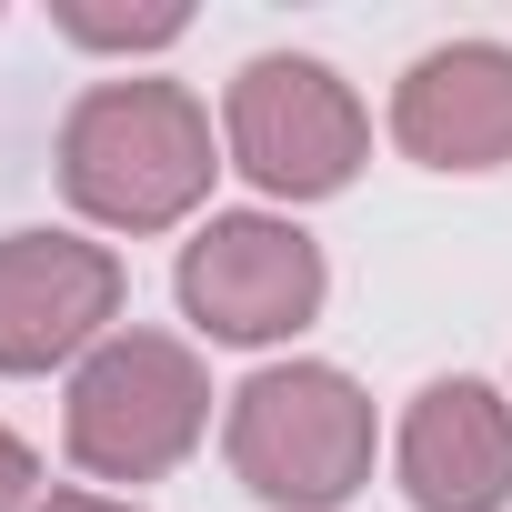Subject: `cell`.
Wrapping results in <instances>:
<instances>
[{"label": "cell", "instance_id": "obj_1", "mask_svg": "<svg viewBox=\"0 0 512 512\" xmlns=\"http://www.w3.org/2000/svg\"><path fill=\"white\" fill-rule=\"evenodd\" d=\"M211 111L181 81H101L61 121V191L111 231H171L211 191Z\"/></svg>", "mask_w": 512, "mask_h": 512}, {"label": "cell", "instance_id": "obj_2", "mask_svg": "<svg viewBox=\"0 0 512 512\" xmlns=\"http://www.w3.org/2000/svg\"><path fill=\"white\" fill-rule=\"evenodd\" d=\"M231 472L282 502V512H332L372 472V402L332 362H272L231 392Z\"/></svg>", "mask_w": 512, "mask_h": 512}, {"label": "cell", "instance_id": "obj_3", "mask_svg": "<svg viewBox=\"0 0 512 512\" xmlns=\"http://www.w3.org/2000/svg\"><path fill=\"white\" fill-rule=\"evenodd\" d=\"M201 422H211V382L171 332H111L71 372V462L101 482H161L171 462H191Z\"/></svg>", "mask_w": 512, "mask_h": 512}, {"label": "cell", "instance_id": "obj_4", "mask_svg": "<svg viewBox=\"0 0 512 512\" xmlns=\"http://www.w3.org/2000/svg\"><path fill=\"white\" fill-rule=\"evenodd\" d=\"M221 131H231V161L262 181L272 201H322L362 171L372 151V121L362 101L342 91L332 61H302V51H262L241 61L231 101H221Z\"/></svg>", "mask_w": 512, "mask_h": 512}, {"label": "cell", "instance_id": "obj_5", "mask_svg": "<svg viewBox=\"0 0 512 512\" xmlns=\"http://www.w3.org/2000/svg\"><path fill=\"white\" fill-rule=\"evenodd\" d=\"M322 251L272 211H211L181 251V312L211 342H282L322 312Z\"/></svg>", "mask_w": 512, "mask_h": 512}, {"label": "cell", "instance_id": "obj_6", "mask_svg": "<svg viewBox=\"0 0 512 512\" xmlns=\"http://www.w3.org/2000/svg\"><path fill=\"white\" fill-rule=\"evenodd\" d=\"M121 322V262L81 231H11L0 241V372H51L101 352Z\"/></svg>", "mask_w": 512, "mask_h": 512}, {"label": "cell", "instance_id": "obj_7", "mask_svg": "<svg viewBox=\"0 0 512 512\" xmlns=\"http://www.w3.org/2000/svg\"><path fill=\"white\" fill-rule=\"evenodd\" d=\"M392 141L422 171H502L512 161V51L502 41H442L392 91Z\"/></svg>", "mask_w": 512, "mask_h": 512}, {"label": "cell", "instance_id": "obj_8", "mask_svg": "<svg viewBox=\"0 0 512 512\" xmlns=\"http://www.w3.org/2000/svg\"><path fill=\"white\" fill-rule=\"evenodd\" d=\"M412 512H502L512 502V402L492 382H432L402 412Z\"/></svg>", "mask_w": 512, "mask_h": 512}, {"label": "cell", "instance_id": "obj_9", "mask_svg": "<svg viewBox=\"0 0 512 512\" xmlns=\"http://www.w3.org/2000/svg\"><path fill=\"white\" fill-rule=\"evenodd\" d=\"M61 31L91 51H161L181 41V11H61Z\"/></svg>", "mask_w": 512, "mask_h": 512}, {"label": "cell", "instance_id": "obj_10", "mask_svg": "<svg viewBox=\"0 0 512 512\" xmlns=\"http://www.w3.org/2000/svg\"><path fill=\"white\" fill-rule=\"evenodd\" d=\"M31 482H41V472H31V442H21V432H0V512H41Z\"/></svg>", "mask_w": 512, "mask_h": 512}, {"label": "cell", "instance_id": "obj_11", "mask_svg": "<svg viewBox=\"0 0 512 512\" xmlns=\"http://www.w3.org/2000/svg\"><path fill=\"white\" fill-rule=\"evenodd\" d=\"M41 512H131V502H101V492H51Z\"/></svg>", "mask_w": 512, "mask_h": 512}]
</instances>
